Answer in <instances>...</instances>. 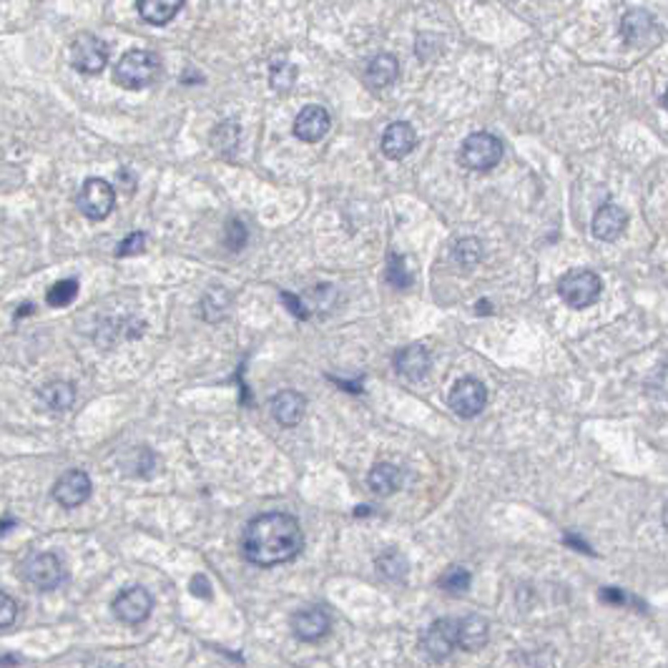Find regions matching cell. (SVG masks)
Returning a JSON list of instances; mask_svg holds the SVG:
<instances>
[{
  "label": "cell",
  "mask_w": 668,
  "mask_h": 668,
  "mask_svg": "<svg viewBox=\"0 0 668 668\" xmlns=\"http://www.w3.org/2000/svg\"><path fill=\"white\" fill-rule=\"evenodd\" d=\"M305 545L299 521L289 513H264L247 525L244 558L259 568L282 566L295 560Z\"/></svg>",
  "instance_id": "1"
},
{
  "label": "cell",
  "mask_w": 668,
  "mask_h": 668,
  "mask_svg": "<svg viewBox=\"0 0 668 668\" xmlns=\"http://www.w3.org/2000/svg\"><path fill=\"white\" fill-rule=\"evenodd\" d=\"M161 73V61L156 53L151 51H141V48H134L121 56V61L116 63L114 79L121 89H128V91H141L151 86L154 80L159 79Z\"/></svg>",
  "instance_id": "2"
},
{
  "label": "cell",
  "mask_w": 668,
  "mask_h": 668,
  "mask_svg": "<svg viewBox=\"0 0 668 668\" xmlns=\"http://www.w3.org/2000/svg\"><path fill=\"white\" fill-rule=\"evenodd\" d=\"M500 159H503V141L487 131L470 134L460 146V164L470 171L495 169Z\"/></svg>",
  "instance_id": "3"
},
{
  "label": "cell",
  "mask_w": 668,
  "mask_h": 668,
  "mask_svg": "<svg viewBox=\"0 0 668 668\" xmlns=\"http://www.w3.org/2000/svg\"><path fill=\"white\" fill-rule=\"evenodd\" d=\"M600 292H603V282L598 274L590 269L570 272L558 282V295L570 309H586V306L596 305Z\"/></svg>",
  "instance_id": "4"
},
{
  "label": "cell",
  "mask_w": 668,
  "mask_h": 668,
  "mask_svg": "<svg viewBox=\"0 0 668 668\" xmlns=\"http://www.w3.org/2000/svg\"><path fill=\"white\" fill-rule=\"evenodd\" d=\"M108 63V46L99 35L80 33L76 43L71 48V66L86 76H96L101 73Z\"/></svg>",
  "instance_id": "5"
},
{
  "label": "cell",
  "mask_w": 668,
  "mask_h": 668,
  "mask_svg": "<svg viewBox=\"0 0 668 668\" xmlns=\"http://www.w3.org/2000/svg\"><path fill=\"white\" fill-rule=\"evenodd\" d=\"M114 206L116 192L111 183L103 182V179H86L79 193L80 214L91 219V221H101V219H106L114 212Z\"/></svg>",
  "instance_id": "6"
},
{
  "label": "cell",
  "mask_w": 668,
  "mask_h": 668,
  "mask_svg": "<svg viewBox=\"0 0 668 668\" xmlns=\"http://www.w3.org/2000/svg\"><path fill=\"white\" fill-rule=\"evenodd\" d=\"M447 402L457 418H477L487 405V387L475 377H463L453 385Z\"/></svg>",
  "instance_id": "7"
},
{
  "label": "cell",
  "mask_w": 668,
  "mask_h": 668,
  "mask_svg": "<svg viewBox=\"0 0 668 668\" xmlns=\"http://www.w3.org/2000/svg\"><path fill=\"white\" fill-rule=\"evenodd\" d=\"M114 616L126 626H138L144 623L154 611V598L144 586H131L124 588L114 598Z\"/></svg>",
  "instance_id": "8"
},
{
  "label": "cell",
  "mask_w": 668,
  "mask_h": 668,
  "mask_svg": "<svg viewBox=\"0 0 668 668\" xmlns=\"http://www.w3.org/2000/svg\"><path fill=\"white\" fill-rule=\"evenodd\" d=\"M25 578L33 583L38 590H53L66 580V568L61 563L56 553H33L24 566Z\"/></svg>",
  "instance_id": "9"
},
{
  "label": "cell",
  "mask_w": 668,
  "mask_h": 668,
  "mask_svg": "<svg viewBox=\"0 0 668 668\" xmlns=\"http://www.w3.org/2000/svg\"><path fill=\"white\" fill-rule=\"evenodd\" d=\"M419 648L435 661H442L457 648V621L453 618H437L430 623L419 635Z\"/></svg>",
  "instance_id": "10"
},
{
  "label": "cell",
  "mask_w": 668,
  "mask_h": 668,
  "mask_svg": "<svg viewBox=\"0 0 668 668\" xmlns=\"http://www.w3.org/2000/svg\"><path fill=\"white\" fill-rule=\"evenodd\" d=\"M91 477L83 470H69L58 477V483L53 485V498L61 508L73 510L83 505L86 500L91 498Z\"/></svg>",
  "instance_id": "11"
},
{
  "label": "cell",
  "mask_w": 668,
  "mask_h": 668,
  "mask_svg": "<svg viewBox=\"0 0 668 668\" xmlns=\"http://www.w3.org/2000/svg\"><path fill=\"white\" fill-rule=\"evenodd\" d=\"M332 118L322 106H305L295 118V136L305 144H317L327 136Z\"/></svg>",
  "instance_id": "12"
},
{
  "label": "cell",
  "mask_w": 668,
  "mask_h": 668,
  "mask_svg": "<svg viewBox=\"0 0 668 668\" xmlns=\"http://www.w3.org/2000/svg\"><path fill=\"white\" fill-rule=\"evenodd\" d=\"M329 613L325 608H302L292 616V631L299 641L315 644L329 634Z\"/></svg>",
  "instance_id": "13"
},
{
  "label": "cell",
  "mask_w": 668,
  "mask_h": 668,
  "mask_svg": "<svg viewBox=\"0 0 668 668\" xmlns=\"http://www.w3.org/2000/svg\"><path fill=\"white\" fill-rule=\"evenodd\" d=\"M418 146V131L408 121H395L385 128L382 134V154L387 159L400 161L408 154H412Z\"/></svg>",
  "instance_id": "14"
},
{
  "label": "cell",
  "mask_w": 668,
  "mask_h": 668,
  "mask_svg": "<svg viewBox=\"0 0 668 668\" xmlns=\"http://www.w3.org/2000/svg\"><path fill=\"white\" fill-rule=\"evenodd\" d=\"M395 367L397 372L402 374L409 382H418L425 374L430 372L432 367V357L430 352L425 350L422 344H409V347H402V350L395 354Z\"/></svg>",
  "instance_id": "15"
},
{
  "label": "cell",
  "mask_w": 668,
  "mask_h": 668,
  "mask_svg": "<svg viewBox=\"0 0 668 668\" xmlns=\"http://www.w3.org/2000/svg\"><path fill=\"white\" fill-rule=\"evenodd\" d=\"M621 33H623V38H626V43L644 46V43H648V41L658 33L656 18H654L648 11L635 8V11L626 13V15H623Z\"/></svg>",
  "instance_id": "16"
},
{
  "label": "cell",
  "mask_w": 668,
  "mask_h": 668,
  "mask_svg": "<svg viewBox=\"0 0 668 668\" xmlns=\"http://www.w3.org/2000/svg\"><path fill=\"white\" fill-rule=\"evenodd\" d=\"M628 214L618 204H603L593 216V237L600 241H613L626 231Z\"/></svg>",
  "instance_id": "17"
},
{
  "label": "cell",
  "mask_w": 668,
  "mask_h": 668,
  "mask_svg": "<svg viewBox=\"0 0 668 668\" xmlns=\"http://www.w3.org/2000/svg\"><path fill=\"white\" fill-rule=\"evenodd\" d=\"M306 409V400L295 390H282L272 397V415L284 428H295L302 422Z\"/></svg>",
  "instance_id": "18"
},
{
  "label": "cell",
  "mask_w": 668,
  "mask_h": 668,
  "mask_svg": "<svg viewBox=\"0 0 668 668\" xmlns=\"http://www.w3.org/2000/svg\"><path fill=\"white\" fill-rule=\"evenodd\" d=\"M487 641H490V623L483 616H467L463 621H457V648L475 654L480 648H485Z\"/></svg>",
  "instance_id": "19"
},
{
  "label": "cell",
  "mask_w": 668,
  "mask_h": 668,
  "mask_svg": "<svg viewBox=\"0 0 668 668\" xmlns=\"http://www.w3.org/2000/svg\"><path fill=\"white\" fill-rule=\"evenodd\" d=\"M400 76V63L392 53H377L367 66V83L372 89H387Z\"/></svg>",
  "instance_id": "20"
},
{
  "label": "cell",
  "mask_w": 668,
  "mask_h": 668,
  "mask_svg": "<svg viewBox=\"0 0 668 668\" xmlns=\"http://www.w3.org/2000/svg\"><path fill=\"white\" fill-rule=\"evenodd\" d=\"M183 0H138V15L151 25H166L182 11Z\"/></svg>",
  "instance_id": "21"
},
{
  "label": "cell",
  "mask_w": 668,
  "mask_h": 668,
  "mask_svg": "<svg viewBox=\"0 0 668 668\" xmlns=\"http://www.w3.org/2000/svg\"><path fill=\"white\" fill-rule=\"evenodd\" d=\"M41 402L46 405L48 409L53 412H66L71 409V405L76 402V387L66 382V380H53L48 385L41 387Z\"/></svg>",
  "instance_id": "22"
},
{
  "label": "cell",
  "mask_w": 668,
  "mask_h": 668,
  "mask_svg": "<svg viewBox=\"0 0 668 668\" xmlns=\"http://www.w3.org/2000/svg\"><path fill=\"white\" fill-rule=\"evenodd\" d=\"M367 483H370V487H372L377 495H390V493H395L402 485V473H400L397 465L380 463L370 470Z\"/></svg>",
  "instance_id": "23"
},
{
  "label": "cell",
  "mask_w": 668,
  "mask_h": 668,
  "mask_svg": "<svg viewBox=\"0 0 668 668\" xmlns=\"http://www.w3.org/2000/svg\"><path fill=\"white\" fill-rule=\"evenodd\" d=\"M377 570L382 573L387 580H405L409 570V563L405 555L400 550H385V553L377 558Z\"/></svg>",
  "instance_id": "24"
},
{
  "label": "cell",
  "mask_w": 668,
  "mask_h": 668,
  "mask_svg": "<svg viewBox=\"0 0 668 668\" xmlns=\"http://www.w3.org/2000/svg\"><path fill=\"white\" fill-rule=\"evenodd\" d=\"M470 570L463 566H450L445 573L440 576V580H437V586H440L442 590H447V593H453V596H463L465 590L470 588Z\"/></svg>",
  "instance_id": "25"
},
{
  "label": "cell",
  "mask_w": 668,
  "mask_h": 668,
  "mask_svg": "<svg viewBox=\"0 0 668 668\" xmlns=\"http://www.w3.org/2000/svg\"><path fill=\"white\" fill-rule=\"evenodd\" d=\"M453 257L460 264V269H473L477 261H480V257H483V244L477 239H460L455 244Z\"/></svg>",
  "instance_id": "26"
},
{
  "label": "cell",
  "mask_w": 668,
  "mask_h": 668,
  "mask_svg": "<svg viewBox=\"0 0 668 668\" xmlns=\"http://www.w3.org/2000/svg\"><path fill=\"white\" fill-rule=\"evenodd\" d=\"M76 296H79V282L76 279H61V282H56L48 289L46 302L48 306L61 309V306H69Z\"/></svg>",
  "instance_id": "27"
},
{
  "label": "cell",
  "mask_w": 668,
  "mask_h": 668,
  "mask_svg": "<svg viewBox=\"0 0 668 668\" xmlns=\"http://www.w3.org/2000/svg\"><path fill=\"white\" fill-rule=\"evenodd\" d=\"M295 79H296V69L292 63H287V61H274L272 69H269V83H272L274 91H292V86H295Z\"/></svg>",
  "instance_id": "28"
},
{
  "label": "cell",
  "mask_w": 668,
  "mask_h": 668,
  "mask_svg": "<svg viewBox=\"0 0 668 668\" xmlns=\"http://www.w3.org/2000/svg\"><path fill=\"white\" fill-rule=\"evenodd\" d=\"M387 279H390V284L397 287V289H408L409 284H412V272L408 269L405 257H400V254H392V257H390V264H387Z\"/></svg>",
  "instance_id": "29"
},
{
  "label": "cell",
  "mask_w": 668,
  "mask_h": 668,
  "mask_svg": "<svg viewBox=\"0 0 668 668\" xmlns=\"http://www.w3.org/2000/svg\"><path fill=\"white\" fill-rule=\"evenodd\" d=\"M146 247V234L144 231H134V234H128V237L118 244V249H116V257H136L141 254Z\"/></svg>",
  "instance_id": "30"
},
{
  "label": "cell",
  "mask_w": 668,
  "mask_h": 668,
  "mask_svg": "<svg viewBox=\"0 0 668 668\" xmlns=\"http://www.w3.org/2000/svg\"><path fill=\"white\" fill-rule=\"evenodd\" d=\"M18 618V603L8 596V593H3L0 590V628H8L13 626Z\"/></svg>",
  "instance_id": "31"
},
{
  "label": "cell",
  "mask_w": 668,
  "mask_h": 668,
  "mask_svg": "<svg viewBox=\"0 0 668 668\" xmlns=\"http://www.w3.org/2000/svg\"><path fill=\"white\" fill-rule=\"evenodd\" d=\"M244 241H247V229L241 227V221H239V219H234V221L227 227V244L234 251H239L241 247H244Z\"/></svg>",
  "instance_id": "32"
},
{
  "label": "cell",
  "mask_w": 668,
  "mask_h": 668,
  "mask_svg": "<svg viewBox=\"0 0 668 668\" xmlns=\"http://www.w3.org/2000/svg\"><path fill=\"white\" fill-rule=\"evenodd\" d=\"M192 593L199 598H212V583L206 580V576L192 578Z\"/></svg>",
  "instance_id": "33"
},
{
  "label": "cell",
  "mask_w": 668,
  "mask_h": 668,
  "mask_svg": "<svg viewBox=\"0 0 668 668\" xmlns=\"http://www.w3.org/2000/svg\"><path fill=\"white\" fill-rule=\"evenodd\" d=\"M282 299H284V302H287V306H292V312H295L296 317H299V319L309 317V315H306V312H305V306L299 305V299H296L295 295H287V292H284Z\"/></svg>",
  "instance_id": "34"
},
{
  "label": "cell",
  "mask_w": 668,
  "mask_h": 668,
  "mask_svg": "<svg viewBox=\"0 0 668 668\" xmlns=\"http://www.w3.org/2000/svg\"><path fill=\"white\" fill-rule=\"evenodd\" d=\"M8 663H21V658H15V656H0V666H8Z\"/></svg>",
  "instance_id": "35"
}]
</instances>
